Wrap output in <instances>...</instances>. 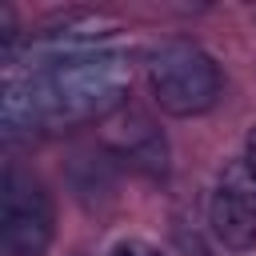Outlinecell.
I'll list each match as a JSON object with an SVG mask.
<instances>
[{"label": "cell", "instance_id": "cell-9", "mask_svg": "<svg viewBox=\"0 0 256 256\" xmlns=\"http://www.w3.org/2000/svg\"><path fill=\"white\" fill-rule=\"evenodd\" d=\"M152 256H164V252H152Z\"/></svg>", "mask_w": 256, "mask_h": 256}, {"label": "cell", "instance_id": "cell-2", "mask_svg": "<svg viewBox=\"0 0 256 256\" xmlns=\"http://www.w3.org/2000/svg\"><path fill=\"white\" fill-rule=\"evenodd\" d=\"M148 88L168 116H200L220 100L224 76L204 48L172 40L148 56Z\"/></svg>", "mask_w": 256, "mask_h": 256}, {"label": "cell", "instance_id": "cell-1", "mask_svg": "<svg viewBox=\"0 0 256 256\" xmlns=\"http://www.w3.org/2000/svg\"><path fill=\"white\" fill-rule=\"evenodd\" d=\"M32 84V80H28ZM124 92V80H120V60L116 56H60L44 68V76L32 84V96H36V108L44 120L52 124H72V120H84V116H96L104 112L108 104H116Z\"/></svg>", "mask_w": 256, "mask_h": 256}, {"label": "cell", "instance_id": "cell-4", "mask_svg": "<svg viewBox=\"0 0 256 256\" xmlns=\"http://www.w3.org/2000/svg\"><path fill=\"white\" fill-rule=\"evenodd\" d=\"M104 140H108L116 152H124L140 172L164 176V168H168V148H164V136L152 128L148 116H140V112H120L116 120H108Z\"/></svg>", "mask_w": 256, "mask_h": 256}, {"label": "cell", "instance_id": "cell-5", "mask_svg": "<svg viewBox=\"0 0 256 256\" xmlns=\"http://www.w3.org/2000/svg\"><path fill=\"white\" fill-rule=\"evenodd\" d=\"M208 228H212V236H216L224 248H232V252L256 248V212L244 208L236 196H228V192H220V188H216V196L208 200Z\"/></svg>", "mask_w": 256, "mask_h": 256}, {"label": "cell", "instance_id": "cell-8", "mask_svg": "<svg viewBox=\"0 0 256 256\" xmlns=\"http://www.w3.org/2000/svg\"><path fill=\"white\" fill-rule=\"evenodd\" d=\"M244 160L256 168V128H252V132H248V140H244Z\"/></svg>", "mask_w": 256, "mask_h": 256}, {"label": "cell", "instance_id": "cell-7", "mask_svg": "<svg viewBox=\"0 0 256 256\" xmlns=\"http://www.w3.org/2000/svg\"><path fill=\"white\" fill-rule=\"evenodd\" d=\"M108 256H152V252L144 244H136V240H120V244L108 248Z\"/></svg>", "mask_w": 256, "mask_h": 256}, {"label": "cell", "instance_id": "cell-3", "mask_svg": "<svg viewBox=\"0 0 256 256\" xmlns=\"http://www.w3.org/2000/svg\"><path fill=\"white\" fill-rule=\"evenodd\" d=\"M52 240V200L20 168L4 172L0 184V244L8 256H40Z\"/></svg>", "mask_w": 256, "mask_h": 256}, {"label": "cell", "instance_id": "cell-6", "mask_svg": "<svg viewBox=\"0 0 256 256\" xmlns=\"http://www.w3.org/2000/svg\"><path fill=\"white\" fill-rule=\"evenodd\" d=\"M220 192L236 196L244 208L256 212V168H252L248 160H232V164H224V172H220Z\"/></svg>", "mask_w": 256, "mask_h": 256}]
</instances>
